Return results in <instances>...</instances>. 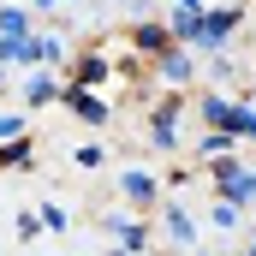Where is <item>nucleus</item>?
I'll use <instances>...</instances> for the list:
<instances>
[{
	"label": "nucleus",
	"instance_id": "nucleus-1",
	"mask_svg": "<svg viewBox=\"0 0 256 256\" xmlns=\"http://www.w3.org/2000/svg\"><path fill=\"white\" fill-rule=\"evenodd\" d=\"M18 66H30V72H54V66H66V42L54 36V30H36V36L18 42Z\"/></svg>",
	"mask_w": 256,
	"mask_h": 256
},
{
	"label": "nucleus",
	"instance_id": "nucleus-2",
	"mask_svg": "<svg viewBox=\"0 0 256 256\" xmlns=\"http://www.w3.org/2000/svg\"><path fill=\"white\" fill-rule=\"evenodd\" d=\"M179 114H185V96H167V102L149 114V143H155V149H179Z\"/></svg>",
	"mask_w": 256,
	"mask_h": 256
},
{
	"label": "nucleus",
	"instance_id": "nucleus-3",
	"mask_svg": "<svg viewBox=\"0 0 256 256\" xmlns=\"http://www.w3.org/2000/svg\"><path fill=\"white\" fill-rule=\"evenodd\" d=\"M179 42H173V30L167 24H155V18H143L137 30H131V54L137 60H161V54H173Z\"/></svg>",
	"mask_w": 256,
	"mask_h": 256
},
{
	"label": "nucleus",
	"instance_id": "nucleus-4",
	"mask_svg": "<svg viewBox=\"0 0 256 256\" xmlns=\"http://www.w3.org/2000/svg\"><path fill=\"white\" fill-rule=\"evenodd\" d=\"M232 30H238V6H214V12H202V42H196V48H208V54H220Z\"/></svg>",
	"mask_w": 256,
	"mask_h": 256
},
{
	"label": "nucleus",
	"instance_id": "nucleus-5",
	"mask_svg": "<svg viewBox=\"0 0 256 256\" xmlns=\"http://www.w3.org/2000/svg\"><path fill=\"white\" fill-rule=\"evenodd\" d=\"M60 102L78 114V120H84V126H108V114H114V108H108L96 90H84V84H66V96H60Z\"/></svg>",
	"mask_w": 256,
	"mask_h": 256
},
{
	"label": "nucleus",
	"instance_id": "nucleus-6",
	"mask_svg": "<svg viewBox=\"0 0 256 256\" xmlns=\"http://www.w3.org/2000/svg\"><path fill=\"white\" fill-rule=\"evenodd\" d=\"M120 196H126L131 208H155V173L126 167V173H120Z\"/></svg>",
	"mask_w": 256,
	"mask_h": 256
},
{
	"label": "nucleus",
	"instance_id": "nucleus-7",
	"mask_svg": "<svg viewBox=\"0 0 256 256\" xmlns=\"http://www.w3.org/2000/svg\"><path fill=\"white\" fill-rule=\"evenodd\" d=\"M108 78H114V60H108V54H96V48L72 60V84H84V90H96V84H108Z\"/></svg>",
	"mask_w": 256,
	"mask_h": 256
},
{
	"label": "nucleus",
	"instance_id": "nucleus-8",
	"mask_svg": "<svg viewBox=\"0 0 256 256\" xmlns=\"http://www.w3.org/2000/svg\"><path fill=\"white\" fill-rule=\"evenodd\" d=\"M0 36H12V42L36 36V12H30V6H18V0H0Z\"/></svg>",
	"mask_w": 256,
	"mask_h": 256
},
{
	"label": "nucleus",
	"instance_id": "nucleus-9",
	"mask_svg": "<svg viewBox=\"0 0 256 256\" xmlns=\"http://www.w3.org/2000/svg\"><path fill=\"white\" fill-rule=\"evenodd\" d=\"M66 84L54 72H30V84H24V108H48V102H60Z\"/></svg>",
	"mask_w": 256,
	"mask_h": 256
},
{
	"label": "nucleus",
	"instance_id": "nucleus-10",
	"mask_svg": "<svg viewBox=\"0 0 256 256\" xmlns=\"http://www.w3.org/2000/svg\"><path fill=\"white\" fill-rule=\"evenodd\" d=\"M155 72H161L167 84H191V78H196V60L185 54V48H173V54H161V60H155Z\"/></svg>",
	"mask_w": 256,
	"mask_h": 256
},
{
	"label": "nucleus",
	"instance_id": "nucleus-11",
	"mask_svg": "<svg viewBox=\"0 0 256 256\" xmlns=\"http://www.w3.org/2000/svg\"><path fill=\"white\" fill-rule=\"evenodd\" d=\"M30 155H36V137H12V143H0V167H30Z\"/></svg>",
	"mask_w": 256,
	"mask_h": 256
},
{
	"label": "nucleus",
	"instance_id": "nucleus-12",
	"mask_svg": "<svg viewBox=\"0 0 256 256\" xmlns=\"http://www.w3.org/2000/svg\"><path fill=\"white\" fill-rule=\"evenodd\" d=\"M72 161H78L84 173H96V167L108 161V149H102V143H78V149H72Z\"/></svg>",
	"mask_w": 256,
	"mask_h": 256
},
{
	"label": "nucleus",
	"instance_id": "nucleus-13",
	"mask_svg": "<svg viewBox=\"0 0 256 256\" xmlns=\"http://www.w3.org/2000/svg\"><path fill=\"white\" fill-rule=\"evenodd\" d=\"M167 238H179V244H191L196 232H191V214L185 208H167Z\"/></svg>",
	"mask_w": 256,
	"mask_h": 256
},
{
	"label": "nucleus",
	"instance_id": "nucleus-14",
	"mask_svg": "<svg viewBox=\"0 0 256 256\" xmlns=\"http://www.w3.org/2000/svg\"><path fill=\"white\" fill-rule=\"evenodd\" d=\"M114 232H120V244H126V250H143V238H149V232H143V220H114Z\"/></svg>",
	"mask_w": 256,
	"mask_h": 256
},
{
	"label": "nucleus",
	"instance_id": "nucleus-15",
	"mask_svg": "<svg viewBox=\"0 0 256 256\" xmlns=\"http://www.w3.org/2000/svg\"><path fill=\"white\" fill-rule=\"evenodd\" d=\"M12 137H24V114H0V143H12Z\"/></svg>",
	"mask_w": 256,
	"mask_h": 256
},
{
	"label": "nucleus",
	"instance_id": "nucleus-16",
	"mask_svg": "<svg viewBox=\"0 0 256 256\" xmlns=\"http://www.w3.org/2000/svg\"><path fill=\"white\" fill-rule=\"evenodd\" d=\"M18 232H24V238H42V214L24 208V214H18Z\"/></svg>",
	"mask_w": 256,
	"mask_h": 256
},
{
	"label": "nucleus",
	"instance_id": "nucleus-17",
	"mask_svg": "<svg viewBox=\"0 0 256 256\" xmlns=\"http://www.w3.org/2000/svg\"><path fill=\"white\" fill-rule=\"evenodd\" d=\"M42 226H54V232H60V226H66V208H54V202H42Z\"/></svg>",
	"mask_w": 256,
	"mask_h": 256
},
{
	"label": "nucleus",
	"instance_id": "nucleus-18",
	"mask_svg": "<svg viewBox=\"0 0 256 256\" xmlns=\"http://www.w3.org/2000/svg\"><path fill=\"white\" fill-rule=\"evenodd\" d=\"M24 6H30V12H36V18H48V12H54V6H60V0H24Z\"/></svg>",
	"mask_w": 256,
	"mask_h": 256
},
{
	"label": "nucleus",
	"instance_id": "nucleus-19",
	"mask_svg": "<svg viewBox=\"0 0 256 256\" xmlns=\"http://www.w3.org/2000/svg\"><path fill=\"white\" fill-rule=\"evenodd\" d=\"M0 90H6V66H0Z\"/></svg>",
	"mask_w": 256,
	"mask_h": 256
},
{
	"label": "nucleus",
	"instance_id": "nucleus-20",
	"mask_svg": "<svg viewBox=\"0 0 256 256\" xmlns=\"http://www.w3.org/2000/svg\"><path fill=\"white\" fill-rule=\"evenodd\" d=\"M60 6H84V0H60Z\"/></svg>",
	"mask_w": 256,
	"mask_h": 256
}]
</instances>
